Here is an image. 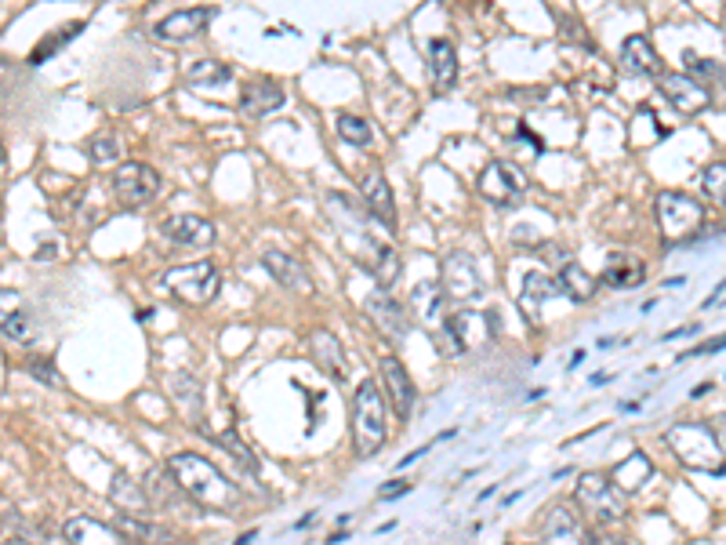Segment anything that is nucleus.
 Masks as SVG:
<instances>
[{
	"mask_svg": "<svg viewBox=\"0 0 726 545\" xmlns=\"http://www.w3.org/2000/svg\"><path fill=\"white\" fill-rule=\"evenodd\" d=\"M364 309H367V317L374 320L378 331H382L385 339H393V342H404V339H407V331H410L407 313H404V306H400L393 295L371 292V295H367Z\"/></svg>",
	"mask_w": 726,
	"mask_h": 545,
	"instance_id": "obj_14",
	"label": "nucleus"
},
{
	"mask_svg": "<svg viewBox=\"0 0 726 545\" xmlns=\"http://www.w3.org/2000/svg\"><path fill=\"white\" fill-rule=\"evenodd\" d=\"M662 92L676 109H683L687 117L701 114V109L712 106V92H705V84L690 81L687 73H662Z\"/></svg>",
	"mask_w": 726,
	"mask_h": 545,
	"instance_id": "obj_15",
	"label": "nucleus"
},
{
	"mask_svg": "<svg viewBox=\"0 0 726 545\" xmlns=\"http://www.w3.org/2000/svg\"><path fill=\"white\" fill-rule=\"evenodd\" d=\"M447 331H451L457 353L476 349V346H487L490 335H495V328L487 324V317L476 313V309H462V313H457L454 320H447Z\"/></svg>",
	"mask_w": 726,
	"mask_h": 545,
	"instance_id": "obj_17",
	"label": "nucleus"
},
{
	"mask_svg": "<svg viewBox=\"0 0 726 545\" xmlns=\"http://www.w3.org/2000/svg\"><path fill=\"white\" fill-rule=\"evenodd\" d=\"M233 76V70L226 62H215V59H200L189 66V84L197 87H207V84H226Z\"/></svg>",
	"mask_w": 726,
	"mask_h": 545,
	"instance_id": "obj_32",
	"label": "nucleus"
},
{
	"mask_svg": "<svg viewBox=\"0 0 726 545\" xmlns=\"http://www.w3.org/2000/svg\"><path fill=\"white\" fill-rule=\"evenodd\" d=\"M410 309H415V317H418V324L421 328H429L432 335H447V342H451V349H454V339H451V331H447V298H443V292H440V284H418L415 292H410ZM454 357H457V349H454Z\"/></svg>",
	"mask_w": 726,
	"mask_h": 545,
	"instance_id": "obj_13",
	"label": "nucleus"
},
{
	"mask_svg": "<svg viewBox=\"0 0 726 545\" xmlns=\"http://www.w3.org/2000/svg\"><path fill=\"white\" fill-rule=\"evenodd\" d=\"M556 284H560V292L571 295L574 303H588V298L596 295V287H599L596 276L581 270L578 262H563V265H560V281H556Z\"/></svg>",
	"mask_w": 726,
	"mask_h": 545,
	"instance_id": "obj_26",
	"label": "nucleus"
},
{
	"mask_svg": "<svg viewBox=\"0 0 726 545\" xmlns=\"http://www.w3.org/2000/svg\"><path fill=\"white\" fill-rule=\"evenodd\" d=\"M251 538H254V531H248V535H240V538H237V545H248Z\"/></svg>",
	"mask_w": 726,
	"mask_h": 545,
	"instance_id": "obj_46",
	"label": "nucleus"
},
{
	"mask_svg": "<svg viewBox=\"0 0 726 545\" xmlns=\"http://www.w3.org/2000/svg\"><path fill=\"white\" fill-rule=\"evenodd\" d=\"M120 535L131 538V542H142V545H167V542H171L167 531H160L156 524H145V520H139V517L120 520Z\"/></svg>",
	"mask_w": 726,
	"mask_h": 545,
	"instance_id": "obj_31",
	"label": "nucleus"
},
{
	"mask_svg": "<svg viewBox=\"0 0 726 545\" xmlns=\"http://www.w3.org/2000/svg\"><path fill=\"white\" fill-rule=\"evenodd\" d=\"M556 295H563V292H560V284H556L552 276H545V273H527V281H523V298H520V306H523V313H527V317L534 320V303H545V298H556Z\"/></svg>",
	"mask_w": 726,
	"mask_h": 545,
	"instance_id": "obj_28",
	"label": "nucleus"
},
{
	"mask_svg": "<svg viewBox=\"0 0 726 545\" xmlns=\"http://www.w3.org/2000/svg\"><path fill=\"white\" fill-rule=\"evenodd\" d=\"M651 462H646V454H632V459H624L621 465H618V473H614V487H618L621 495H632V491H640V487L651 481Z\"/></svg>",
	"mask_w": 726,
	"mask_h": 545,
	"instance_id": "obj_27",
	"label": "nucleus"
},
{
	"mask_svg": "<svg viewBox=\"0 0 726 545\" xmlns=\"http://www.w3.org/2000/svg\"><path fill=\"white\" fill-rule=\"evenodd\" d=\"M160 237L175 248H211L215 244V226L200 215H171L160 222Z\"/></svg>",
	"mask_w": 726,
	"mask_h": 545,
	"instance_id": "obj_12",
	"label": "nucleus"
},
{
	"mask_svg": "<svg viewBox=\"0 0 726 545\" xmlns=\"http://www.w3.org/2000/svg\"><path fill=\"white\" fill-rule=\"evenodd\" d=\"M284 103H287V95H284V87H281V84L259 81V84L243 87V95H240V114L248 117V120H262V117L276 114V109H281Z\"/></svg>",
	"mask_w": 726,
	"mask_h": 545,
	"instance_id": "obj_20",
	"label": "nucleus"
},
{
	"mask_svg": "<svg viewBox=\"0 0 726 545\" xmlns=\"http://www.w3.org/2000/svg\"><path fill=\"white\" fill-rule=\"evenodd\" d=\"M211 15H215L211 8H178V11H171L167 19L156 22L153 37H156V40H167V44H186V40H193V37H200V33H204Z\"/></svg>",
	"mask_w": 726,
	"mask_h": 545,
	"instance_id": "obj_11",
	"label": "nucleus"
},
{
	"mask_svg": "<svg viewBox=\"0 0 726 545\" xmlns=\"http://www.w3.org/2000/svg\"><path fill=\"white\" fill-rule=\"evenodd\" d=\"M545 542L549 545H592L585 528H581V520L574 517V509H567V506H552L549 513H545Z\"/></svg>",
	"mask_w": 726,
	"mask_h": 545,
	"instance_id": "obj_18",
	"label": "nucleus"
},
{
	"mask_svg": "<svg viewBox=\"0 0 726 545\" xmlns=\"http://www.w3.org/2000/svg\"><path fill=\"white\" fill-rule=\"evenodd\" d=\"M338 135L349 142V146H371V125H367L364 117H356V114H342L338 117Z\"/></svg>",
	"mask_w": 726,
	"mask_h": 545,
	"instance_id": "obj_33",
	"label": "nucleus"
},
{
	"mask_svg": "<svg viewBox=\"0 0 726 545\" xmlns=\"http://www.w3.org/2000/svg\"><path fill=\"white\" fill-rule=\"evenodd\" d=\"M167 473H171V481L178 484V491L193 498L197 506L233 513V509L240 506V498H243L240 487L233 484L222 470H215V465H211L204 454H197V451L171 454V462H167Z\"/></svg>",
	"mask_w": 726,
	"mask_h": 545,
	"instance_id": "obj_1",
	"label": "nucleus"
},
{
	"mask_svg": "<svg viewBox=\"0 0 726 545\" xmlns=\"http://www.w3.org/2000/svg\"><path fill=\"white\" fill-rule=\"evenodd\" d=\"M81 29H84V22H73V26H66V29H59V33H55L51 40H40L37 48H33V55H29V66H40L44 59H51V55L59 51L66 40H73V37H76V33H81Z\"/></svg>",
	"mask_w": 726,
	"mask_h": 545,
	"instance_id": "obj_34",
	"label": "nucleus"
},
{
	"mask_svg": "<svg viewBox=\"0 0 726 545\" xmlns=\"http://www.w3.org/2000/svg\"><path fill=\"white\" fill-rule=\"evenodd\" d=\"M429 62H432V81L440 92H451L457 81V51L451 40H429Z\"/></svg>",
	"mask_w": 726,
	"mask_h": 545,
	"instance_id": "obj_25",
	"label": "nucleus"
},
{
	"mask_svg": "<svg viewBox=\"0 0 726 545\" xmlns=\"http://www.w3.org/2000/svg\"><path fill=\"white\" fill-rule=\"evenodd\" d=\"M262 262H265V270H270L273 281L281 284V287H287V292H295V295H309L312 292V281H309L306 265H301L298 259H290V254H284V251H265Z\"/></svg>",
	"mask_w": 726,
	"mask_h": 545,
	"instance_id": "obj_19",
	"label": "nucleus"
},
{
	"mask_svg": "<svg viewBox=\"0 0 726 545\" xmlns=\"http://www.w3.org/2000/svg\"><path fill=\"white\" fill-rule=\"evenodd\" d=\"M723 175H726V168H723V161H716L712 168H705V189L712 197H716V204H723L726 200V189H723Z\"/></svg>",
	"mask_w": 726,
	"mask_h": 545,
	"instance_id": "obj_40",
	"label": "nucleus"
},
{
	"mask_svg": "<svg viewBox=\"0 0 726 545\" xmlns=\"http://www.w3.org/2000/svg\"><path fill=\"white\" fill-rule=\"evenodd\" d=\"M26 371H29L33 378H40V382H48V386H59V382H62L51 360H40V357H37V360H29V364H26Z\"/></svg>",
	"mask_w": 726,
	"mask_h": 545,
	"instance_id": "obj_41",
	"label": "nucleus"
},
{
	"mask_svg": "<svg viewBox=\"0 0 726 545\" xmlns=\"http://www.w3.org/2000/svg\"><path fill=\"white\" fill-rule=\"evenodd\" d=\"M657 226H662L668 244H679L705 226V208L687 193H657Z\"/></svg>",
	"mask_w": 726,
	"mask_h": 545,
	"instance_id": "obj_6",
	"label": "nucleus"
},
{
	"mask_svg": "<svg viewBox=\"0 0 726 545\" xmlns=\"http://www.w3.org/2000/svg\"><path fill=\"white\" fill-rule=\"evenodd\" d=\"M4 545H19V542H4Z\"/></svg>",
	"mask_w": 726,
	"mask_h": 545,
	"instance_id": "obj_49",
	"label": "nucleus"
},
{
	"mask_svg": "<svg viewBox=\"0 0 726 545\" xmlns=\"http://www.w3.org/2000/svg\"><path fill=\"white\" fill-rule=\"evenodd\" d=\"M621 66L629 73H643V76H662V55L654 51V44L643 37V33H632L629 40L621 44Z\"/></svg>",
	"mask_w": 726,
	"mask_h": 545,
	"instance_id": "obj_21",
	"label": "nucleus"
},
{
	"mask_svg": "<svg viewBox=\"0 0 726 545\" xmlns=\"http://www.w3.org/2000/svg\"><path fill=\"white\" fill-rule=\"evenodd\" d=\"M385 396L378 382L364 378L353 393V440L364 459H371L385 448Z\"/></svg>",
	"mask_w": 726,
	"mask_h": 545,
	"instance_id": "obj_2",
	"label": "nucleus"
},
{
	"mask_svg": "<svg viewBox=\"0 0 726 545\" xmlns=\"http://www.w3.org/2000/svg\"><path fill=\"white\" fill-rule=\"evenodd\" d=\"M687 59V76L690 81H694V76H701V81H712V76H719L723 70H719V62H712V59H701V55H694V51H687L683 55Z\"/></svg>",
	"mask_w": 726,
	"mask_h": 545,
	"instance_id": "obj_37",
	"label": "nucleus"
},
{
	"mask_svg": "<svg viewBox=\"0 0 726 545\" xmlns=\"http://www.w3.org/2000/svg\"><path fill=\"white\" fill-rule=\"evenodd\" d=\"M378 371H382V396H385V407L396 411L400 422L410 418V411H415V382H410L407 367L400 364L396 357H382L378 360Z\"/></svg>",
	"mask_w": 726,
	"mask_h": 545,
	"instance_id": "obj_10",
	"label": "nucleus"
},
{
	"mask_svg": "<svg viewBox=\"0 0 726 545\" xmlns=\"http://www.w3.org/2000/svg\"><path fill=\"white\" fill-rule=\"evenodd\" d=\"M523 193H527V179L520 175V168H512L505 161H490L484 175H479V197L495 208H512Z\"/></svg>",
	"mask_w": 726,
	"mask_h": 545,
	"instance_id": "obj_8",
	"label": "nucleus"
},
{
	"mask_svg": "<svg viewBox=\"0 0 726 545\" xmlns=\"http://www.w3.org/2000/svg\"><path fill=\"white\" fill-rule=\"evenodd\" d=\"M643 276H646V270H643L640 262L610 259L607 270H603V276H599L596 284H603V287H635V284H643Z\"/></svg>",
	"mask_w": 726,
	"mask_h": 545,
	"instance_id": "obj_30",
	"label": "nucleus"
},
{
	"mask_svg": "<svg viewBox=\"0 0 726 545\" xmlns=\"http://www.w3.org/2000/svg\"><path fill=\"white\" fill-rule=\"evenodd\" d=\"M607 545H629V542H607Z\"/></svg>",
	"mask_w": 726,
	"mask_h": 545,
	"instance_id": "obj_47",
	"label": "nucleus"
},
{
	"mask_svg": "<svg viewBox=\"0 0 726 545\" xmlns=\"http://www.w3.org/2000/svg\"><path fill=\"white\" fill-rule=\"evenodd\" d=\"M407 491H410V481H389V484H382L378 498H382V502H393V498L407 495Z\"/></svg>",
	"mask_w": 726,
	"mask_h": 545,
	"instance_id": "obj_42",
	"label": "nucleus"
},
{
	"mask_svg": "<svg viewBox=\"0 0 726 545\" xmlns=\"http://www.w3.org/2000/svg\"><path fill=\"white\" fill-rule=\"evenodd\" d=\"M167 389L175 393V400L182 404L189 415L200 422V407H204V393H200V382L193 375H171L167 378Z\"/></svg>",
	"mask_w": 726,
	"mask_h": 545,
	"instance_id": "obj_29",
	"label": "nucleus"
},
{
	"mask_svg": "<svg viewBox=\"0 0 726 545\" xmlns=\"http://www.w3.org/2000/svg\"><path fill=\"white\" fill-rule=\"evenodd\" d=\"M712 306H723V284L716 287V295H712L709 303H705V309H712Z\"/></svg>",
	"mask_w": 726,
	"mask_h": 545,
	"instance_id": "obj_45",
	"label": "nucleus"
},
{
	"mask_svg": "<svg viewBox=\"0 0 726 545\" xmlns=\"http://www.w3.org/2000/svg\"><path fill=\"white\" fill-rule=\"evenodd\" d=\"M698 331H701L698 324H690V328H676V331H668L665 339H687V335H698Z\"/></svg>",
	"mask_w": 726,
	"mask_h": 545,
	"instance_id": "obj_43",
	"label": "nucleus"
},
{
	"mask_svg": "<svg viewBox=\"0 0 726 545\" xmlns=\"http://www.w3.org/2000/svg\"><path fill=\"white\" fill-rule=\"evenodd\" d=\"M374 281H378V292H385V287H393V284L400 281V254H396L393 248H382V251H378Z\"/></svg>",
	"mask_w": 726,
	"mask_h": 545,
	"instance_id": "obj_35",
	"label": "nucleus"
},
{
	"mask_svg": "<svg viewBox=\"0 0 726 545\" xmlns=\"http://www.w3.org/2000/svg\"><path fill=\"white\" fill-rule=\"evenodd\" d=\"M218 443H222V448H229L233 454H237V459H240L243 465H248L251 473H259V462H254V454H251L248 448H240L237 433H222V437H218Z\"/></svg>",
	"mask_w": 726,
	"mask_h": 545,
	"instance_id": "obj_39",
	"label": "nucleus"
},
{
	"mask_svg": "<svg viewBox=\"0 0 726 545\" xmlns=\"http://www.w3.org/2000/svg\"><path fill=\"white\" fill-rule=\"evenodd\" d=\"M578 502L588 509V517L596 520L603 528H618L624 513H629V502H624V495L614 487L610 476L603 473H585L578 481Z\"/></svg>",
	"mask_w": 726,
	"mask_h": 545,
	"instance_id": "obj_5",
	"label": "nucleus"
},
{
	"mask_svg": "<svg viewBox=\"0 0 726 545\" xmlns=\"http://www.w3.org/2000/svg\"><path fill=\"white\" fill-rule=\"evenodd\" d=\"M114 193L124 208H142L160 193V175H156L150 164L124 161L114 175Z\"/></svg>",
	"mask_w": 726,
	"mask_h": 545,
	"instance_id": "obj_7",
	"label": "nucleus"
},
{
	"mask_svg": "<svg viewBox=\"0 0 726 545\" xmlns=\"http://www.w3.org/2000/svg\"><path fill=\"white\" fill-rule=\"evenodd\" d=\"M668 443H673V451L683 459V465L698 473H719L723 465V443L719 437L712 433L709 426H694V422H687V426H676L668 433Z\"/></svg>",
	"mask_w": 726,
	"mask_h": 545,
	"instance_id": "obj_3",
	"label": "nucleus"
},
{
	"mask_svg": "<svg viewBox=\"0 0 726 545\" xmlns=\"http://www.w3.org/2000/svg\"><path fill=\"white\" fill-rule=\"evenodd\" d=\"M309 349H312V360H317L331 378H345V371H349V364H345V353H342L338 339H334L331 331H323V328L312 331Z\"/></svg>",
	"mask_w": 726,
	"mask_h": 545,
	"instance_id": "obj_23",
	"label": "nucleus"
},
{
	"mask_svg": "<svg viewBox=\"0 0 726 545\" xmlns=\"http://www.w3.org/2000/svg\"><path fill=\"white\" fill-rule=\"evenodd\" d=\"M360 189H364V204L371 208L374 218H382L385 226H396V204H393V189L382 179L378 171L364 175L360 179Z\"/></svg>",
	"mask_w": 726,
	"mask_h": 545,
	"instance_id": "obj_22",
	"label": "nucleus"
},
{
	"mask_svg": "<svg viewBox=\"0 0 726 545\" xmlns=\"http://www.w3.org/2000/svg\"><path fill=\"white\" fill-rule=\"evenodd\" d=\"M0 164H4V150H0Z\"/></svg>",
	"mask_w": 726,
	"mask_h": 545,
	"instance_id": "obj_48",
	"label": "nucleus"
},
{
	"mask_svg": "<svg viewBox=\"0 0 726 545\" xmlns=\"http://www.w3.org/2000/svg\"><path fill=\"white\" fill-rule=\"evenodd\" d=\"M164 287L189 306H207L211 298L218 295L222 273H218V265L207 259L189 262V265H171V270L164 273Z\"/></svg>",
	"mask_w": 726,
	"mask_h": 545,
	"instance_id": "obj_4",
	"label": "nucleus"
},
{
	"mask_svg": "<svg viewBox=\"0 0 726 545\" xmlns=\"http://www.w3.org/2000/svg\"><path fill=\"white\" fill-rule=\"evenodd\" d=\"M62 535L70 545H135L131 538L120 535V528H109L103 520L92 517H70L62 528Z\"/></svg>",
	"mask_w": 726,
	"mask_h": 545,
	"instance_id": "obj_16",
	"label": "nucleus"
},
{
	"mask_svg": "<svg viewBox=\"0 0 726 545\" xmlns=\"http://www.w3.org/2000/svg\"><path fill=\"white\" fill-rule=\"evenodd\" d=\"M33 335H37V328H33V320L26 313H11L4 320V339H15L19 346H29Z\"/></svg>",
	"mask_w": 726,
	"mask_h": 545,
	"instance_id": "obj_36",
	"label": "nucleus"
},
{
	"mask_svg": "<svg viewBox=\"0 0 726 545\" xmlns=\"http://www.w3.org/2000/svg\"><path fill=\"white\" fill-rule=\"evenodd\" d=\"M443 298L447 303H473L484 295V281H479L476 262L465 251H451L443 259Z\"/></svg>",
	"mask_w": 726,
	"mask_h": 545,
	"instance_id": "obj_9",
	"label": "nucleus"
},
{
	"mask_svg": "<svg viewBox=\"0 0 726 545\" xmlns=\"http://www.w3.org/2000/svg\"><path fill=\"white\" fill-rule=\"evenodd\" d=\"M117 157H120V142H117L114 135H98V139L92 142V161L109 164V161H117Z\"/></svg>",
	"mask_w": 726,
	"mask_h": 545,
	"instance_id": "obj_38",
	"label": "nucleus"
},
{
	"mask_svg": "<svg viewBox=\"0 0 726 545\" xmlns=\"http://www.w3.org/2000/svg\"><path fill=\"white\" fill-rule=\"evenodd\" d=\"M109 498H114V502L124 509V517H142V513H150V509H153L150 495H145L142 487L131 481L124 470L114 473V484H109Z\"/></svg>",
	"mask_w": 726,
	"mask_h": 545,
	"instance_id": "obj_24",
	"label": "nucleus"
},
{
	"mask_svg": "<svg viewBox=\"0 0 726 545\" xmlns=\"http://www.w3.org/2000/svg\"><path fill=\"white\" fill-rule=\"evenodd\" d=\"M712 349H723V339H716V342H709V346H698V349H690L687 357H701V353H712Z\"/></svg>",
	"mask_w": 726,
	"mask_h": 545,
	"instance_id": "obj_44",
	"label": "nucleus"
}]
</instances>
